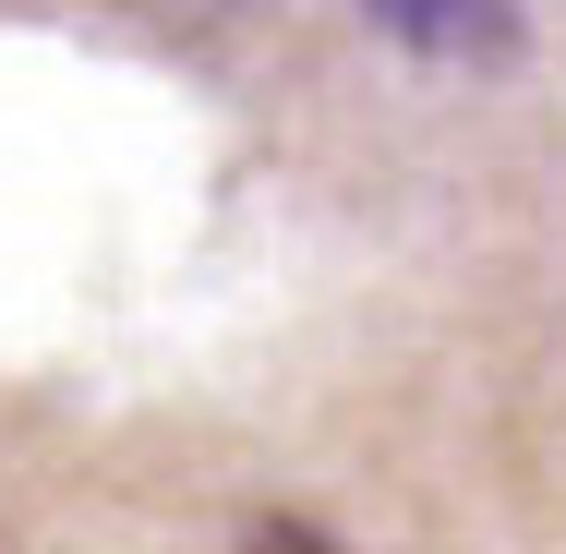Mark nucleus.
Masks as SVG:
<instances>
[{
    "instance_id": "nucleus-1",
    "label": "nucleus",
    "mask_w": 566,
    "mask_h": 554,
    "mask_svg": "<svg viewBox=\"0 0 566 554\" xmlns=\"http://www.w3.org/2000/svg\"><path fill=\"white\" fill-rule=\"evenodd\" d=\"M361 12H374V36H398L434 73H506V61H531L518 0H361Z\"/></svg>"
}]
</instances>
